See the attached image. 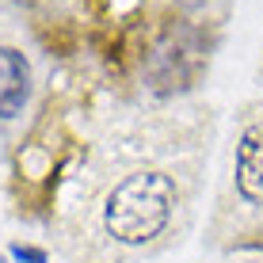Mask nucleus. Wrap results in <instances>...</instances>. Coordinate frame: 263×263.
<instances>
[{
  "label": "nucleus",
  "mask_w": 263,
  "mask_h": 263,
  "mask_svg": "<svg viewBox=\"0 0 263 263\" xmlns=\"http://www.w3.org/2000/svg\"><path fill=\"white\" fill-rule=\"evenodd\" d=\"M179 206H183V191L176 172L168 164L134 160L99 191L96 221L111 248L138 252L168 237Z\"/></svg>",
  "instance_id": "f257e3e1"
},
{
  "label": "nucleus",
  "mask_w": 263,
  "mask_h": 263,
  "mask_svg": "<svg viewBox=\"0 0 263 263\" xmlns=\"http://www.w3.org/2000/svg\"><path fill=\"white\" fill-rule=\"evenodd\" d=\"M233 179H237V195L244 206H263V122L244 126L237 141Z\"/></svg>",
  "instance_id": "f03ea898"
},
{
  "label": "nucleus",
  "mask_w": 263,
  "mask_h": 263,
  "mask_svg": "<svg viewBox=\"0 0 263 263\" xmlns=\"http://www.w3.org/2000/svg\"><path fill=\"white\" fill-rule=\"evenodd\" d=\"M31 96V65L20 50L0 46V119L23 115V103Z\"/></svg>",
  "instance_id": "7ed1b4c3"
},
{
  "label": "nucleus",
  "mask_w": 263,
  "mask_h": 263,
  "mask_svg": "<svg viewBox=\"0 0 263 263\" xmlns=\"http://www.w3.org/2000/svg\"><path fill=\"white\" fill-rule=\"evenodd\" d=\"M12 256L20 263H46V252H42V248H23V244H15Z\"/></svg>",
  "instance_id": "20e7f679"
}]
</instances>
